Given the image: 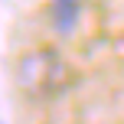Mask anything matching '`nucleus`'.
I'll return each mask as SVG.
<instances>
[{
  "label": "nucleus",
  "instance_id": "nucleus-2",
  "mask_svg": "<svg viewBox=\"0 0 124 124\" xmlns=\"http://www.w3.org/2000/svg\"><path fill=\"white\" fill-rule=\"evenodd\" d=\"M78 13H82L78 0H52V26H56L62 36H69V33L75 30Z\"/></svg>",
  "mask_w": 124,
  "mask_h": 124
},
{
  "label": "nucleus",
  "instance_id": "nucleus-1",
  "mask_svg": "<svg viewBox=\"0 0 124 124\" xmlns=\"http://www.w3.org/2000/svg\"><path fill=\"white\" fill-rule=\"evenodd\" d=\"M16 78L23 85V92H30L33 98H56L69 88V65L62 62L59 52L52 49H33L20 59L16 65Z\"/></svg>",
  "mask_w": 124,
  "mask_h": 124
}]
</instances>
